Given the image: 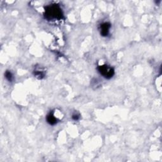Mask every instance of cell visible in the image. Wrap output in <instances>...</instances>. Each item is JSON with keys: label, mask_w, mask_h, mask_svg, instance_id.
Returning <instances> with one entry per match:
<instances>
[{"label": "cell", "mask_w": 162, "mask_h": 162, "mask_svg": "<svg viewBox=\"0 0 162 162\" xmlns=\"http://www.w3.org/2000/svg\"><path fill=\"white\" fill-rule=\"evenodd\" d=\"M5 78L6 79V80H8V81H9V82H12L14 77H13V74H12V73L10 71L6 70L5 73Z\"/></svg>", "instance_id": "cell-5"}, {"label": "cell", "mask_w": 162, "mask_h": 162, "mask_svg": "<svg viewBox=\"0 0 162 162\" xmlns=\"http://www.w3.org/2000/svg\"><path fill=\"white\" fill-rule=\"evenodd\" d=\"M111 28V24L109 22H104L100 25V31L102 36H108L110 29Z\"/></svg>", "instance_id": "cell-3"}, {"label": "cell", "mask_w": 162, "mask_h": 162, "mask_svg": "<svg viewBox=\"0 0 162 162\" xmlns=\"http://www.w3.org/2000/svg\"><path fill=\"white\" fill-rule=\"evenodd\" d=\"M46 121H47V122L49 123V125H55L58 122L57 118L55 117L54 113L53 112H49L48 115H47Z\"/></svg>", "instance_id": "cell-4"}, {"label": "cell", "mask_w": 162, "mask_h": 162, "mask_svg": "<svg viewBox=\"0 0 162 162\" xmlns=\"http://www.w3.org/2000/svg\"><path fill=\"white\" fill-rule=\"evenodd\" d=\"M97 70H98V72L101 75L107 79L112 78L115 74L114 69L112 67L108 66L107 65H100L97 67Z\"/></svg>", "instance_id": "cell-2"}, {"label": "cell", "mask_w": 162, "mask_h": 162, "mask_svg": "<svg viewBox=\"0 0 162 162\" xmlns=\"http://www.w3.org/2000/svg\"><path fill=\"white\" fill-rule=\"evenodd\" d=\"M72 119H73L74 120H78L79 118H80V115L78 113H74L73 114V115H72Z\"/></svg>", "instance_id": "cell-7"}, {"label": "cell", "mask_w": 162, "mask_h": 162, "mask_svg": "<svg viewBox=\"0 0 162 162\" xmlns=\"http://www.w3.org/2000/svg\"><path fill=\"white\" fill-rule=\"evenodd\" d=\"M45 18L48 20H62L63 19V14L61 8L58 5H52L45 8Z\"/></svg>", "instance_id": "cell-1"}, {"label": "cell", "mask_w": 162, "mask_h": 162, "mask_svg": "<svg viewBox=\"0 0 162 162\" xmlns=\"http://www.w3.org/2000/svg\"><path fill=\"white\" fill-rule=\"evenodd\" d=\"M34 74L35 77H36L39 79H42L44 76V74L43 73V72H42V71H40V70H34Z\"/></svg>", "instance_id": "cell-6"}]
</instances>
